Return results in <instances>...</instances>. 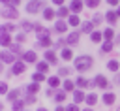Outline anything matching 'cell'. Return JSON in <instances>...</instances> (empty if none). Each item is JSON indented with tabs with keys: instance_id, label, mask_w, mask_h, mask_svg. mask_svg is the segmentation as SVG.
I'll list each match as a JSON object with an SVG mask.
<instances>
[{
	"instance_id": "6da1fadb",
	"label": "cell",
	"mask_w": 120,
	"mask_h": 111,
	"mask_svg": "<svg viewBox=\"0 0 120 111\" xmlns=\"http://www.w3.org/2000/svg\"><path fill=\"white\" fill-rule=\"evenodd\" d=\"M92 66V58L90 56H79L77 60H75V68L79 70V71H84V70H88Z\"/></svg>"
},
{
	"instance_id": "7a4b0ae2",
	"label": "cell",
	"mask_w": 120,
	"mask_h": 111,
	"mask_svg": "<svg viewBox=\"0 0 120 111\" xmlns=\"http://www.w3.org/2000/svg\"><path fill=\"white\" fill-rule=\"evenodd\" d=\"M41 6H43V2H41V0H34V2H30V4L26 6V11H30V13H36V11H38Z\"/></svg>"
},
{
	"instance_id": "3957f363",
	"label": "cell",
	"mask_w": 120,
	"mask_h": 111,
	"mask_svg": "<svg viewBox=\"0 0 120 111\" xmlns=\"http://www.w3.org/2000/svg\"><path fill=\"white\" fill-rule=\"evenodd\" d=\"M2 15L8 17V19H15V17H17V11H15L13 8H4V9H2Z\"/></svg>"
},
{
	"instance_id": "277c9868",
	"label": "cell",
	"mask_w": 120,
	"mask_h": 111,
	"mask_svg": "<svg viewBox=\"0 0 120 111\" xmlns=\"http://www.w3.org/2000/svg\"><path fill=\"white\" fill-rule=\"evenodd\" d=\"M22 71H24V62H15V64H13V73L19 75V73H22Z\"/></svg>"
},
{
	"instance_id": "5b68a950",
	"label": "cell",
	"mask_w": 120,
	"mask_h": 111,
	"mask_svg": "<svg viewBox=\"0 0 120 111\" xmlns=\"http://www.w3.org/2000/svg\"><path fill=\"white\" fill-rule=\"evenodd\" d=\"M81 9H82V2H81V0H73V2H71V11L79 13Z\"/></svg>"
},
{
	"instance_id": "8992f818",
	"label": "cell",
	"mask_w": 120,
	"mask_h": 111,
	"mask_svg": "<svg viewBox=\"0 0 120 111\" xmlns=\"http://www.w3.org/2000/svg\"><path fill=\"white\" fill-rule=\"evenodd\" d=\"M22 58H24L26 62H34V60H36V53H34V51H28V53L22 55Z\"/></svg>"
},
{
	"instance_id": "52a82bcc",
	"label": "cell",
	"mask_w": 120,
	"mask_h": 111,
	"mask_svg": "<svg viewBox=\"0 0 120 111\" xmlns=\"http://www.w3.org/2000/svg\"><path fill=\"white\" fill-rule=\"evenodd\" d=\"M45 58H47L51 64H54V62H56V55H54L52 51H47V53H45Z\"/></svg>"
},
{
	"instance_id": "ba28073f",
	"label": "cell",
	"mask_w": 120,
	"mask_h": 111,
	"mask_svg": "<svg viewBox=\"0 0 120 111\" xmlns=\"http://www.w3.org/2000/svg\"><path fill=\"white\" fill-rule=\"evenodd\" d=\"M54 30H56V32H66V23L58 21V23L54 24Z\"/></svg>"
},
{
	"instance_id": "9c48e42d",
	"label": "cell",
	"mask_w": 120,
	"mask_h": 111,
	"mask_svg": "<svg viewBox=\"0 0 120 111\" xmlns=\"http://www.w3.org/2000/svg\"><path fill=\"white\" fill-rule=\"evenodd\" d=\"M77 41H79V34L77 32H73V34L68 36V43H77Z\"/></svg>"
},
{
	"instance_id": "30bf717a",
	"label": "cell",
	"mask_w": 120,
	"mask_h": 111,
	"mask_svg": "<svg viewBox=\"0 0 120 111\" xmlns=\"http://www.w3.org/2000/svg\"><path fill=\"white\" fill-rule=\"evenodd\" d=\"M39 43L43 47H47V45H51V38L49 36H39Z\"/></svg>"
},
{
	"instance_id": "8fae6325",
	"label": "cell",
	"mask_w": 120,
	"mask_h": 111,
	"mask_svg": "<svg viewBox=\"0 0 120 111\" xmlns=\"http://www.w3.org/2000/svg\"><path fill=\"white\" fill-rule=\"evenodd\" d=\"M96 85H99V87H107V79H105L103 75H98V77H96Z\"/></svg>"
},
{
	"instance_id": "7c38bea8",
	"label": "cell",
	"mask_w": 120,
	"mask_h": 111,
	"mask_svg": "<svg viewBox=\"0 0 120 111\" xmlns=\"http://www.w3.org/2000/svg\"><path fill=\"white\" fill-rule=\"evenodd\" d=\"M96 102H98V96H96V94H88V96H86V103H88V105H94Z\"/></svg>"
},
{
	"instance_id": "4fadbf2b",
	"label": "cell",
	"mask_w": 120,
	"mask_h": 111,
	"mask_svg": "<svg viewBox=\"0 0 120 111\" xmlns=\"http://www.w3.org/2000/svg\"><path fill=\"white\" fill-rule=\"evenodd\" d=\"M116 17H118V13H114V11H109L107 13V21L109 23H116Z\"/></svg>"
},
{
	"instance_id": "5bb4252c",
	"label": "cell",
	"mask_w": 120,
	"mask_h": 111,
	"mask_svg": "<svg viewBox=\"0 0 120 111\" xmlns=\"http://www.w3.org/2000/svg\"><path fill=\"white\" fill-rule=\"evenodd\" d=\"M2 45H4V47L9 45V36H8V32H4V30H2Z\"/></svg>"
},
{
	"instance_id": "9a60e30c",
	"label": "cell",
	"mask_w": 120,
	"mask_h": 111,
	"mask_svg": "<svg viewBox=\"0 0 120 111\" xmlns=\"http://www.w3.org/2000/svg\"><path fill=\"white\" fill-rule=\"evenodd\" d=\"M73 56V53H71V49H64L62 51V58H66V60H69Z\"/></svg>"
},
{
	"instance_id": "2e32d148",
	"label": "cell",
	"mask_w": 120,
	"mask_h": 111,
	"mask_svg": "<svg viewBox=\"0 0 120 111\" xmlns=\"http://www.w3.org/2000/svg\"><path fill=\"white\" fill-rule=\"evenodd\" d=\"M2 60H4V62H13L15 58H13V55H9V53H2Z\"/></svg>"
},
{
	"instance_id": "e0dca14e",
	"label": "cell",
	"mask_w": 120,
	"mask_h": 111,
	"mask_svg": "<svg viewBox=\"0 0 120 111\" xmlns=\"http://www.w3.org/2000/svg\"><path fill=\"white\" fill-rule=\"evenodd\" d=\"M47 70H49V66H47L45 62H39V64H38V71H39V73H45Z\"/></svg>"
},
{
	"instance_id": "ac0fdd59",
	"label": "cell",
	"mask_w": 120,
	"mask_h": 111,
	"mask_svg": "<svg viewBox=\"0 0 120 111\" xmlns=\"http://www.w3.org/2000/svg\"><path fill=\"white\" fill-rule=\"evenodd\" d=\"M103 102H105V103H109V105H111V103H112V102H114V94H105V96H103Z\"/></svg>"
},
{
	"instance_id": "d6986e66",
	"label": "cell",
	"mask_w": 120,
	"mask_h": 111,
	"mask_svg": "<svg viewBox=\"0 0 120 111\" xmlns=\"http://www.w3.org/2000/svg\"><path fill=\"white\" fill-rule=\"evenodd\" d=\"M43 17H45V19H52V17H54V11H52V9H45V11H43Z\"/></svg>"
},
{
	"instance_id": "ffe728a7",
	"label": "cell",
	"mask_w": 120,
	"mask_h": 111,
	"mask_svg": "<svg viewBox=\"0 0 120 111\" xmlns=\"http://www.w3.org/2000/svg\"><path fill=\"white\" fill-rule=\"evenodd\" d=\"M107 68H109V70H112V71H114V70H118V62H116V60H111V62H109V64H107Z\"/></svg>"
},
{
	"instance_id": "44dd1931",
	"label": "cell",
	"mask_w": 120,
	"mask_h": 111,
	"mask_svg": "<svg viewBox=\"0 0 120 111\" xmlns=\"http://www.w3.org/2000/svg\"><path fill=\"white\" fill-rule=\"evenodd\" d=\"M49 85H51V87H58V85H60V79H58V77H51V79H49Z\"/></svg>"
},
{
	"instance_id": "7402d4cb",
	"label": "cell",
	"mask_w": 120,
	"mask_h": 111,
	"mask_svg": "<svg viewBox=\"0 0 120 111\" xmlns=\"http://www.w3.org/2000/svg\"><path fill=\"white\" fill-rule=\"evenodd\" d=\"M73 98H75V102H82V98H84V94H82L81 90H77V92L73 94Z\"/></svg>"
},
{
	"instance_id": "603a6c76",
	"label": "cell",
	"mask_w": 120,
	"mask_h": 111,
	"mask_svg": "<svg viewBox=\"0 0 120 111\" xmlns=\"http://www.w3.org/2000/svg\"><path fill=\"white\" fill-rule=\"evenodd\" d=\"M69 24H71V26L79 24V17H77V15H71V17H69Z\"/></svg>"
},
{
	"instance_id": "cb8c5ba5",
	"label": "cell",
	"mask_w": 120,
	"mask_h": 111,
	"mask_svg": "<svg viewBox=\"0 0 120 111\" xmlns=\"http://www.w3.org/2000/svg\"><path fill=\"white\" fill-rule=\"evenodd\" d=\"M90 30H92V23H88V21L82 23V32H90Z\"/></svg>"
},
{
	"instance_id": "d4e9b609",
	"label": "cell",
	"mask_w": 120,
	"mask_h": 111,
	"mask_svg": "<svg viewBox=\"0 0 120 111\" xmlns=\"http://www.w3.org/2000/svg\"><path fill=\"white\" fill-rule=\"evenodd\" d=\"M103 36H105V38H107V41H109V40H111V38H112V36H114V32H112V30H111V28H107V30H105V32H103Z\"/></svg>"
},
{
	"instance_id": "484cf974",
	"label": "cell",
	"mask_w": 120,
	"mask_h": 111,
	"mask_svg": "<svg viewBox=\"0 0 120 111\" xmlns=\"http://www.w3.org/2000/svg\"><path fill=\"white\" fill-rule=\"evenodd\" d=\"M22 105H24L22 102H15L13 103V111H22Z\"/></svg>"
},
{
	"instance_id": "4316f807",
	"label": "cell",
	"mask_w": 120,
	"mask_h": 111,
	"mask_svg": "<svg viewBox=\"0 0 120 111\" xmlns=\"http://www.w3.org/2000/svg\"><path fill=\"white\" fill-rule=\"evenodd\" d=\"M111 49H112V43H111V41H105V43H103V51H105V53H109Z\"/></svg>"
},
{
	"instance_id": "83f0119b",
	"label": "cell",
	"mask_w": 120,
	"mask_h": 111,
	"mask_svg": "<svg viewBox=\"0 0 120 111\" xmlns=\"http://www.w3.org/2000/svg\"><path fill=\"white\" fill-rule=\"evenodd\" d=\"M77 83H79V87H88V85H90L84 77H79V81H77Z\"/></svg>"
},
{
	"instance_id": "f1b7e54d",
	"label": "cell",
	"mask_w": 120,
	"mask_h": 111,
	"mask_svg": "<svg viewBox=\"0 0 120 111\" xmlns=\"http://www.w3.org/2000/svg\"><path fill=\"white\" fill-rule=\"evenodd\" d=\"M38 88H39V87H38L36 83H32V85L28 87V92H32V94H36V92H38Z\"/></svg>"
},
{
	"instance_id": "f546056e",
	"label": "cell",
	"mask_w": 120,
	"mask_h": 111,
	"mask_svg": "<svg viewBox=\"0 0 120 111\" xmlns=\"http://www.w3.org/2000/svg\"><path fill=\"white\" fill-rule=\"evenodd\" d=\"M101 40V32H94L92 34V41H99Z\"/></svg>"
},
{
	"instance_id": "4dcf8cb0",
	"label": "cell",
	"mask_w": 120,
	"mask_h": 111,
	"mask_svg": "<svg viewBox=\"0 0 120 111\" xmlns=\"http://www.w3.org/2000/svg\"><path fill=\"white\" fill-rule=\"evenodd\" d=\"M99 4V0H86V6H90V8H96Z\"/></svg>"
},
{
	"instance_id": "1f68e13d",
	"label": "cell",
	"mask_w": 120,
	"mask_h": 111,
	"mask_svg": "<svg viewBox=\"0 0 120 111\" xmlns=\"http://www.w3.org/2000/svg\"><path fill=\"white\" fill-rule=\"evenodd\" d=\"M64 88H66V90H73V83H71V81H66V83H64Z\"/></svg>"
},
{
	"instance_id": "d6a6232c",
	"label": "cell",
	"mask_w": 120,
	"mask_h": 111,
	"mask_svg": "<svg viewBox=\"0 0 120 111\" xmlns=\"http://www.w3.org/2000/svg\"><path fill=\"white\" fill-rule=\"evenodd\" d=\"M2 30H4V32H9V30H15V28H13V24H4Z\"/></svg>"
},
{
	"instance_id": "836d02e7",
	"label": "cell",
	"mask_w": 120,
	"mask_h": 111,
	"mask_svg": "<svg viewBox=\"0 0 120 111\" xmlns=\"http://www.w3.org/2000/svg\"><path fill=\"white\" fill-rule=\"evenodd\" d=\"M43 79H45V75H41V73H36V75H34V81H36V83H38V81H43Z\"/></svg>"
},
{
	"instance_id": "e575fe53",
	"label": "cell",
	"mask_w": 120,
	"mask_h": 111,
	"mask_svg": "<svg viewBox=\"0 0 120 111\" xmlns=\"http://www.w3.org/2000/svg\"><path fill=\"white\" fill-rule=\"evenodd\" d=\"M64 98H66L64 92H58V94H56V102H64Z\"/></svg>"
},
{
	"instance_id": "d590c367",
	"label": "cell",
	"mask_w": 120,
	"mask_h": 111,
	"mask_svg": "<svg viewBox=\"0 0 120 111\" xmlns=\"http://www.w3.org/2000/svg\"><path fill=\"white\" fill-rule=\"evenodd\" d=\"M58 15H60V17H64V15H68V9H66V8H60V11H58Z\"/></svg>"
},
{
	"instance_id": "8d00e7d4",
	"label": "cell",
	"mask_w": 120,
	"mask_h": 111,
	"mask_svg": "<svg viewBox=\"0 0 120 111\" xmlns=\"http://www.w3.org/2000/svg\"><path fill=\"white\" fill-rule=\"evenodd\" d=\"M22 28H24V30H30V28H32V23H26V21H24V23H22Z\"/></svg>"
},
{
	"instance_id": "74e56055",
	"label": "cell",
	"mask_w": 120,
	"mask_h": 111,
	"mask_svg": "<svg viewBox=\"0 0 120 111\" xmlns=\"http://www.w3.org/2000/svg\"><path fill=\"white\" fill-rule=\"evenodd\" d=\"M66 111H79V107H77V105H69Z\"/></svg>"
},
{
	"instance_id": "f35d334b",
	"label": "cell",
	"mask_w": 120,
	"mask_h": 111,
	"mask_svg": "<svg viewBox=\"0 0 120 111\" xmlns=\"http://www.w3.org/2000/svg\"><path fill=\"white\" fill-rule=\"evenodd\" d=\"M24 38H26L24 34H19V36H17V41H24Z\"/></svg>"
},
{
	"instance_id": "ab89813d",
	"label": "cell",
	"mask_w": 120,
	"mask_h": 111,
	"mask_svg": "<svg viewBox=\"0 0 120 111\" xmlns=\"http://www.w3.org/2000/svg\"><path fill=\"white\" fill-rule=\"evenodd\" d=\"M0 90H2V92H6V90H8V85H6V83H2V85H0Z\"/></svg>"
},
{
	"instance_id": "60d3db41",
	"label": "cell",
	"mask_w": 120,
	"mask_h": 111,
	"mask_svg": "<svg viewBox=\"0 0 120 111\" xmlns=\"http://www.w3.org/2000/svg\"><path fill=\"white\" fill-rule=\"evenodd\" d=\"M13 98H17V92L13 90V92H9V100H13Z\"/></svg>"
},
{
	"instance_id": "b9f144b4",
	"label": "cell",
	"mask_w": 120,
	"mask_h": 111,
	"mask_svg": "<svg viewBox=\"0 0 120 111\" xmlns=\"http://www.w3.org/2000/svg\"><path fill=\"white\" fill-rule=\"evenodd\" d=\"M107 2H109L111 6H116V4H118V0H107Z\"/></svg>"
},
{
	"instance_id": "7bdbcfd3",
	"label": "cell",
	"mask_w": 120,
	"mask_h": 111,
	"mask_svg": "<svg viewBox=\"0 0 120 111\" xmlns=\"http://www.w3.org/2000/svg\"><path fill=\"white\" fill-rule=\"evenodd\" d=\"M19 2H21V0H11V4H13V6H17Z\"/></svg>"
},
{
	"instance_id": "ee69618b",
	"label": "cell",
	"mask_w": 120,
	"mask_h": 111,
	"mask_svg": "<svg viewBox=\"0 0 120 111\" xmlns=\"http://www.w3.org/2000/svg\"><path fill=\"white\" fill-rule=\"evenodd\" d=\"M52 2H54V4H58V6H60V4H62V2H64V0H52Z\"/></svg>"
},
{
	"instance_id": "f6af8a7d",
	"label": "cell",
	"mask_w": 120,
	"mask_h": 111,
	"mask_svg": "<svg viewBox=\"0 0 120 111\" xmlns=\"http://www.w3.org/2000/svg\"><path fill=\"white\" fill-rule=\"evenodd\" d=\"M2 2H6V4H11V0H2Z\"/></svg>"
},
{
	"instance_id": "bcb514c9",
	"label": "cell",
	"mask_w": 120,
	"mask_h": 111,
	"mask_svg": "<svg viewBox=\"0 0 120 111\" xmlns=\"http://www.w3.org/2000/svg\"><path fill=\"white\" fill-rule=\"evenodd\" d=\"M56 111H64V109H62V107H56Z\"/></svg>"
},
{
	"instance_id": "7dc6e473",
	"label": "cell",
	"mask_w": 120,
	"mask_h": 111,
	"mask_svg": "<svg viewBox=\"0 0 120 111\" xmlns=\"http://www.w3.org/2000/svg\"><path fill=\"white\" fill-rule=\"evenodd\" d=\"M38 111H47V109H43V107H39V109H38Z\"/></svg>"
},
{
	"instance_id": "c3c4849f",
	"label": "cell",
	"mask_w": 120,
	"mask_h": 111,
	"mask_svg": "<svg viewBox=\"0 0 120 111\" xmlns=\"http://www.w3.org/2000/svg\"><path fill=\"white\" fill-rule=\"evenodd\" d=\"M116 81H118V83H120V75H118V77H116Z\"/></svg>"
},
{
	"instance_id": "681fc988",
	"label": "cell",
	"mask_w": 120,
	"mask_h": 111,
	"mask_svg": "<svg viewBox=\"0 0 120 111\" xmlns=\"http://www.w3.org/2000/svg\"><path fill=\"white\" fill-rule=\"evenodd\" d=\"M118 17H120V8H118Z\"/></svg>"
},
{
	"instance_id": "f907efd6",
	"label": "cell",
	"mask_w": 120,
	"mask_h": 111,
	"mask_svg": "<svg viewBox=\"0 0 120 111\" xmlns=\"http://www.w3.org/2000/svg\"><path fill=\"white\" fill-rule=\"evenodd\" d=\"M84 111H92V109H84Z\"/></svg>"
},
{
	"instance_id": "816d5d0a",
	"label": "cell",
	"mask_w": 120,
	"mask_h": 111,
	"mask_svg": "<svg viewBox=\"0 0 120 111\" xmlns=\"http://www.w3.org/2000/svg\"><path fill=\"white\" fill-rule=\"evenodd\" d=\"M118 111H120V107H118Z\"/></svg>"
}]
</instances>
